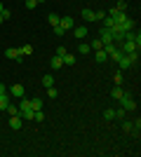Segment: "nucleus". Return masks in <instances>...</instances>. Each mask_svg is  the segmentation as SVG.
<instances>
[{
	"mask_svg": "<svg viewBox=\"0 0 141 157\" xmlns=\"http://www.w3.org/2000/svg\"><path fill=\"white\" fill-rule=\"evenodd\" d=\"M61 59H64V66H75V61H78V59H75V54H64V56H61Z\"/></svg>",
	"mask_w": 141,
	"mask_h": 157,
	"instance_id": "4468645a",
	"label": "nucleus"
},
{
	"mask_svg": "<svg viewBox=\"0 0 141 157\" xmlns=\"http://www.w3.org/2000/svg\"><path fill=\"white\" fill-rule=\"evenodd\" d=\"M19 54H21V56H28V54H33V45H21V47H19Z\"/></svg>",
	"mask_w": 141,
	"mask_h": 157,
	"instance_id": "2eb2a0df",
	"label": "nucleus"
},
{
	"mask_svg": "<svg viewBox=\"0 0 141 157\" xmlns=\"http://www.w3.org/2000/svg\"><path fill=\"white\" fill-rule=\"evenodd\" d=\"M115 63L120 66V71H127V68H132V63H129V59L125 56V54H120V56L115 59Z\"/></svg>",
	"mask_w": 141,
	"mask_h": 157,
	"instance_id": "6e6552de",
	"label": "nucleus"
},
{
	"mask_svg": "<svg viewBox=\"0 0 141 157\" xmlns=\"http://www.w3.org/2000/svg\"><path fill=\"white\" fill-rule=\"evenodd\" d=\"M59 21H61V17L57 12H49V14H47V24H49V26H59Z\"/></svg>",
	"mask_w": 141,
	"mask_h": 157,
	"instance_id": "ddd939ff",
	"label": "nucleus"
},
{
	"mask_svg": "<svg viewBox=\"0 0 141 157\" xmlns=\"http://www.w3.org/2000/svg\"><path fill=\"white\" fill-rule=\"evenodd\" d=\"M31 105H33V110H42V98L40 96L31 98Z\"/></svg>",
	"mask_w": 141,
	"mask_h": 157,
	"instance_id": "6ab92c4d",
	"label": "nucleus"
},
{
	"mask_svg": "<svg viewBox=\"0 0 141 157\" xmlns=\"http://www.w3.org/2000/svg\"><path fill=\"white\" fill-rule=\"evenodd\" d=\"M10 94H12V96H17V98H21V96H24V85H21V82L12 85V87H10Z\"/></svg>",
	"mask_w": 141,
	"mask_h": 157,
	"instance_id": "1a4fd4ad",
	"label": "nucleus"
},
{
	"mask_svg": "<svg viewBox=\"0 0 141 157\" xmlns=\"http://www.w3.org/2000/svg\"><path fill=\"white\" fill-rule=\"evenodd\" d=\"M59 26L64 28V31H73V28H75V19H73V17H61Z\"/></svg>",
	"mask_w": 141,
	"mask_h": 157,
	"instance_id": "0eeeda50",
	"label": "nucleus"
},
{
	"mask_svg": "<svg viewBox=\"0 0 141 157\" xmlns=\"http://www.w3.org/2000/svg\"><path fill=\"white\" fill-rule=\"evenodd\" d=\"M52 31H54V35H57V38H64V35H66V31H64L61 26H52Z\"/></svg>",
	"mask_w": 141,
	"mask_h": 157,
	"instance_id": "bb28decb",
	"label": "nucleus"
},
{
	"mask_svg": "<svg viewBox=\"0 0 141 157\" xmlns=\"http://www.w3.org/2000/svg\"><path fill=\"white\" fill-rule=\"evenodd\" d=\"M24 7H26V10H35V7H38V0H26Z\"/></svg>",
	"mask_w": 141,
	"mask_h": 157,
	"instance_id": "c756f323",
	"label": "nucleus"
},
{
	"mask_svg": "<svg viewBox=\"0 0 141 157\" xmlns=\"http://www.w3.org/2000/svg\"><path fill=\"white\" fill-rule=\"evenodd\" d=\"M21 127H24V117H21V115H10V129L19 131Z\"/></svg>",
	"mask_w": 141,
	"mask_h": 157,
	"instance_id": "20e7f679",
	"label": "nucleus"
},
{
	"mask_svg": "<svg viewBox=\"0 0 141 157\" xmlns=\"http://www.w3.org/2000/svg\"><path fill=\"white\" fill-rule=\"evenodd\" d=\"M82 19H85V21H94V10L85 7V10H82Z\"/></svg>",
	"mask_w": 141,
	"mask_h": 157,
	"instance_id": "dca6fc26",
	"label": "nucleus"
},
{
	"mask_svg": "<svg viewBox=\"0 0 141 157\" xmlns=\"http://www.w3.org/2000/svg\"><path fill=\"white\" fill-rule=\"evenodd\" d=\"M125 56H127V59H129V63H132V66H136V63H139V52H132V54H125Z\"/></svg>",
	"mask_w": 141,
	"mask_h": 157,
	"instance_id": "5701e85b",
	"label": "nucleus"
},
{
	"mask_svg": "<svg viewBox=\"0 0 141 157\" xmlns=\"http://www.w3.org/2000/svg\"><path fill=\"white\" fill-rule=\"evenodd\" d=\"M2 10H5V5H2V2H0V12H2Z\"/></svg>",
	"mask_w": 141,
	"mask_h": 157,
	"instance_id": "c9c22d12",
	"label": "nucleus"
},
{
	"mask_svg": "<svg viewBox=\"0 0 141 157\" xmlns=\"http://www.w3.org/2000/svg\"><path fill=\"white\" fill-rule=\"evenodd\" d=\"M73 35H75L78 40L87 38V26H75V28H73Z\"/></svg>",
	"mask_w": 141,
	"mask_h": 157,
	"instance_id": "9b49d317",
	"label": "nucleus"
},
{
	"mask_svg": "<svg viewBox=\"0 0 141 157\" xmlns=\"http://www.w3.org/2000/svg\"><path fill=\"white\" fill-rule=\"evenodd\" d=\"M78 52H80V54H82V56H87V54H89V52H92V47H89V45H87V42H80V47H78Z\"/></svg>",
	"mask_w": 141,
	"mask_h": 157,
	"instance_id": "a211bd4d",
	"label": "nucleus"
},
{
	"mask_svg": "<svg viewBox=\"0 0 141 157\" xmlns=\"http://www.w3.org/2000/svg\"><path fill=\"white\" fill-rule=\"evenodd\" d=\"M33 105H31V98H26V96H21V103H19V115L24 120H33Z\"/></svg>",
	"mask_w": 141,
	"mask_h": 157,
	"instance_id": "f03ea898",
	"label": "nucleus"
},
{
	"mask_svg": "<svg viewBox=\"0 0 141 157\" xmlns=\"http://www.w3.org/2000/svg\"><path fill=\"white\" fill-rule=\"evenodd\" d=\"M61 66H64V59H61L59 54H57V56H52V61H49V68H52V71H59Z\"/></svg>",
	"mask_w": 141,
	"mask_h": 157,
	"instance_id": "f8f14e48",
	"label": "nucleus"
},
{
	"mask_svg": "<svg viewBox=\"0 0 141 157\" xmlns=\"http://www.w3.org/2000/svg\"><path fill=\"white\" fill-rule=\"evenodd\" d=\"M118 49H120L122 54H132V52H139V49H136V45L132 42V40H122L120 45H118Z\"/></svg>",
	"mask_w": 141,
	"mask_h": 157,
	"instance_id": "7ed1b4c3",
	"label": "nucleus"
},
{
	"mask_svg": "<svg viewBox=\"0 0 141 157\" xmlns=\"http://www.w3.org/2000/svg\"><path fill=\"white\" fill-rule=\"evenodd\" d=\"M122 129L125 131H129V134H132V122H127V120L122 117Z\"/></svg>",
	"mask_w": 141,
	"mask_h": 157,
	"instance_id": "2f4dec72",
	"label": "nucleus"
},
{
	"mask_svg": "<svg viewBox=\"0 0 141 157\" xmlns=\"http://www.w3.org/2000/svg\"><path fill=\"white\" fill-rule=\"evenodd\" d=\"M113 10H115V12H125V10H127V2H125V0H120V2H118Z\"/></svg>",
	"mask_w": 141,
	"mask_h": 157,
	"instance_id": "cd10ccee",
	"label": "nucleus"
},
{
	"mask_svg": "<svg viewBox=\"0 0 141 157\" xmlns=\"http://www.w3.org/2000/svg\"><path fill=\"white\" fill-rule=\"evenodd\" d=\"M5 110H7V115H19V105H12V103H10Z\"/></svg>",
	"mask_w": 141,
	"mask_h": 157,
	"instance_id": "a878e982",
	"label": "nucleus"
},
{
	"mask_svg": "<svg viewBox=\"0 0 141 157\" xmlns=\"http://www.w3.org/2000/svg\"><path fill=\"white\" fill-rule=\"evenodd\" d=\"M33 120H35V122H42V120H45V113H42V110H35L33 113Z\"/></svg>",
	"mask_w": 141,
	"mask_h": 157,
	"instance_id": "7c9ffc66",
	"label": "nucleus"
},
{
	"mask_svg": "<svg viewBox=\"0 0 141 157\" xmlns=\"http://www.w3.org/2000/svg\"><path fill=\"white\" fill-rule=\"evenodd\" d=\"M122 94H125V92H122V87H120V85H115V87H113V92H111V96H113L115 101H118V98H120Z\"/></svg>",
	"mask_w": 141,
	"mask_h": 157,
	"instance_id": "4be33fe9",
	"label": "nucleus"
},
{
	"mask_svg": "<svg viewBox=\"0 0 141 157\" xmlns=\"http://www.w3.org/2000/svg\"><path fill=\"white\" fill-rule=\"evenodd\" d=\"M99 40L104 42V45L113 42V31H111V28H101V31H99Z\"/></svg>",
	"mask_w": 141,
	"mask_h": 157,
	"instance_id": "423d86ee",
	"label": "nucleus"
},
{
	"mask_svg": "<svg viewBox=\"0 0 141 157\" xmlns=\"http://www.w3.org/2000/svg\"><path fill=\"white\" fill-rule=\"evenodd\" d=\"M104 17H106V12H101V10H99V12H94V21H101Z\"/></svg>",
	"mask_w": 141,
	"mask_h": 157,
	"instance_id": "473e14b6",
	"label": "nucleus"
},
{
	"mask_svg": "<svg viewBox=\"0 0 141 157\" xmlns=\"http://www.w3.org/2000/svg\"><path fill=\"white\" fill-rule=\"evenodd\" d=\"M5 56H7V59H14V61H19V63L24 61V56L19 54V47H10V49H5Z\"/></svg>",
	"mask_w": 141,
	"mask_h": 157,
	"instance_id": "39448f33",
	"label": "nucleus"
},
{
	"mask_svg": "<svg viewBox=\"0 0 141 157\" xmlns=\"http://www.w3.org/2000/svg\"><path fill=\"white\" fill-rule=\"evenodd\" d=\"M47 96H49V98H57V96H59L57 87H47Z\"/></svg>",
	"mask_w": 141,
	"mask_h": 157,
	"instance_id": "c85d7f7f",
	"label": "nucleus"
},
{
	"mask_svg": "<svg viewBox=\"0 0 141 157\" xmlns=\"http://www.w3.org/2000/svg\"><path fill=\"white\" fill-rule=\"evenodd\" d=\"M118 101H120V108H122L125 113H134V110H136V98L132 96V94L125 92L120 98H118Z\"/></svg>",
	"mask_w": 141,
	"mask_h": 157,
	"instance_id": "f257e3e1",
	"label": "nucleus"
},
{
	"mask_svg": "<svg viewBox=\"0 0 141 157\" xmlns=\"http://www.w3.org/2000/svg\"><path fill=\"white\" fill-rule=\"evenodd\" d=\"M0 94H7V89H5V85H0Z\"/></svg>",
	"mask_w": 141,
	"mask_h": 157,
	"instance_id": "f704fd0d",
	"label": "nucleus"
},
{
	"mask_svg": "<svg viewBox=\"0 0 141 157\" xmlns=\"http://www.w3.org/2000/svg\"><path fill=\"white\" fill-rule=\"evenodd\" d=\"M104 117L106 120H115V108H106V110H104Z\"/></svg>",
	"mask_w": 141,
	"mask_h": 157,
	"instance_id": "393cba45",
	"label": "nucleus"
},
{
	"mask_svg": "<svg viewBox=\"0 0 141 157\" xmlns=\"http://www.w3.org/2000/svg\"><path fill=\"white\" fill-rule=\"evenodd\" d=\"M42 87H45V89L47 87H54V78L52 75H42Z\"/></svg>",
	"mask_w": 141,
	"mask_h": 157,
	"instance_id": "412c9836",
	"label": "nucleus"
},
{
	"mask_svg": "<svg viewBox=\"0 0 141 157\" xmlns=\"http://www.w3.org/2000/svg\"><path fill=\"white\" fill-rule=\"evenodd\" d=\"M101 21H104V28H113V26H115V19H113V17H108V14H106Z\"/></svg>",
	"mask_w": 141,
	"mask_h": 157,
	"instance_id": "aec40b11",
	"label": "nucleus"
},
{
	"mask_svg": "<svg viewBox=\"0 0 141 157\" xmlns=\"http://www.w3.org/2000/svg\"><path fill=\"white\" fill-rule=\"evenodd\" d=\"M87 45H89V47H92L94 52H96V49H101V47H104V42H101V40H99V38H96V40H92V42H87Z\"/></svg>",
	"mask_w": 141,
	"mask_h": 157,
	"instance_id": "b1692460",
	"label": "nucleus"
},
{
	"mask_svg": "<svg viewBox=\"0 0 141 157\" xmlns=\"http://www.w3.org/2000/svg\"><path fill=\"white\" fill-rule=\"evenodd\" d=\"M113 80H115V85H122V75L118 73V75H113Z\"/></svg>",
	"mask_w": 141,
	"mask_h": 157,
	"instance_id": "72a5a7b5",
	"label": "nucleus"
},
{
	"mask_svg": "<svg viewBox=\"0 0 141 157\" xmlns=\"http://www.w3.org/2000/svg\"><path fill=\"white\" fill-rule=\"evenodd\" d=\"M94 59H96V63H106V61H108V54L104 52V47H101V49H96V52H94Z\"/></svg>",
	"mask_w": 141,
	"mask_h": 157,
	"instance_id": "9d476101",
	"label": "nucleus"
},
{
	"mask_svg": "<svg viewBox=\"0 0 141 157\" xmlns=\"http://www.w3.org/2000/svg\"><path fill=\"white\" fill-rule=\"evenodd\" d=\"M10 105V94H0V110H5Z\"/></svg>",
	"mask_w": 141,
	"mask_h": 157,
	"instance_id": "f3484780",
	"label": "nucleus"
}]
</instances>
